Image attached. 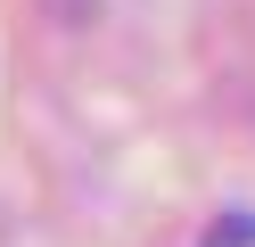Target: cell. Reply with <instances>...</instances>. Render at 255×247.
<instances>
[{
	"label": "cell",
	"mask_w": 255,
	"mask_h": 247,
	"mask_svg": "<svg viewBox=\"0 0 255 247\" xmlns=\"http://www.w3.org/2000/svg\"><path fill=\"white\" fill-rule=\"evenodd\" d=\"M198 247H255V214H222V223L206 231Z\"/></svg>",
	"instance_id": "1"
}]
</instances>
